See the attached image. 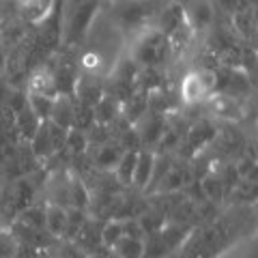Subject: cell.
Instances as JSON below:
<instances>
[{
  "label": "cell",
  "instance_id": "obj_3",
  "mask_svg": "<svg viewBox=\"0 0 258 258\" xmlns=\"http://www.w3.org/2000/svg\"><path fill=\"white\" fill-rule=\"evenodd\" d=\"M207 106L213 116L222 118V120H239L243 116V108H241L239 99H235V97H230L226 93H215L213 97H209Z\"/></svg>",
  "mask_w": 258,
  "mask_h": 258
},
{
  "label": "cell",
  "instance_id": "obj_25",
  "mask_svg": "<svg viewBox=\"0 0 258 258\" xmlns=\"http://www.w3.org/2000/svg\"><path fill=\"white\" fill-rule=\"evenodd\" d=\"M35 258H52V256H50V254H47V252H45V249H39V252H37V256H35Z\"/></svg>",
  "mask_w": 258,
  "mask_h": 258
},
{
  "label": "cell",
  "instance_id": "obj_8",
  "mask_svg": "<svg viewBox=\"0 0 258 258\" xmlns=\"http://www.w3.org/2000/svg\"><path fill=\"white\" fill-rule=\"evenodd\" d=\"M41 123L43 120L37 118V114L28 108V101H26V106H24L20 112H15V125L13 127H15V134H18V140L20 142H30Z\"/></svg>",
  "mask_w": 258,
  "mask_h": 258
},
{
  "label": "cell",
  "instance_id": "obj_22",
  "mask_svg": "<svg viewBox=\"0 0 258 258\" xmlns=\"http://www.w3.org/2000/svg\"><path fill=\"white\" fill-rule=\"evenodd\" d=\"M123 237V222L110 220L101 226V245L103 247H114L116 241Z\"/></svg>",
  "mask_w": 258,
  "mask_h": 258
},
{
  "label": "cell",
  "instance_id": "obj_6",
  "mask_svg": "<svg viewBox=\"0 0 258 258\" xmlns=\"http://www.w3.org/2000/svg\"><path fill=\"white\" fill-rule=\"evenodd\" d=\"M185 13V22L189 24L191 30H203L207 26H211L213 22V9L209 0H189L187 11Z\"/></svg>",
  "mask_w": 258,
  "mask_h": 258
},
{
  "label": "cell",
  "instance_id": "obj_9",
  "mask_svg": "<svg viewBox=\"0 0 258 258\" xmlns=\"http://www.w3.org/2000/svg\"><path fill=\"white\" fill-rule=\"evenodd\" d=\"M217 129L213 123H209V120H198L196 125H191L187 129V136H185V147H189L191 151H198L207 147V144H211L213 138H215Z\"/></svg>",
  "mask_w": 258,
  "mask_h": 258
},
{
  "label": "cell",
  "instance_id": "obj_24",
  "mask_svg": "<svg viewBox=\"0 0 258 258\" xmlns=\"http://www.w3.org/2000/svg\"><path fill=\"white\" fill-rule=\"evenodd\" d=\"M103 64H106V60H103V56L99 52H84L82 58H80V67L84 69V74H91V76H99V71L103 69Z\"/></svg>",
  "mask_w": 258,
  "mask_h": 258
},
{
  "label": "cell",
  "instance_id": "obj_12",
  "mask_svg": "<svg viewBox=\"0 0 258 258\" xmlns=\"http://www.w3.org/2000/svg\"><path fill=\"white\" fill-rule=\"evenodd\" d=\"M179 93H181L183 103H187V106H196V103L207 101V95L203 91V84H200L196 71H191V74H187L183 78Z\"/></svg>",
  "mask_w": 258,
  "mask_h": 258
},
{
  "label": "cell",
  "instance_id": "obj_20",
  "mask_svg": "<svg viewBox=\"0 0 258 258\" xmlns=\"http://www.w3.org/2000/svg\"><path fill=\"white\" fill-rule=\"evenodd\" d=\"M88 136L78 132V129H69L67 132V140H64V151H69L74 157L82 155V153L88 151Z\"/></svg>",
  "mask_w": 258,
  "mask_h": 258
},
{
  "label": "cell",
  "instance_id": "obj_16",
  "mask_svg": "<svg viewBox=\"0 0 258 258\" xmlns=\"http://www.w3.org/2000/svg\"><path fill=\"white\" fill-rule=\"evenodd\" d=\"M200 189H203V196L209 200V203H220V200L226 196L224 185L220 181L217 172H209L203 181H200Z\"/></svg>",
  "mask_w": 258,
  "mask_h": 258
},
{
  "label": "cell",
  "instance_id": "obj_5",
  "mask_svg": "<svg viewBox=\"0 0 258 258\" xmlns=\"http://www.w3.org/2000/svg\"><path fill=\"white\" fill-rule=\"evenodd\" d=\"M26 95H37V97H47V99H56L58 97V91H56L52 71L47 67L37 69L35 74L28 78V86H26Z\"/></svg>",
  "mask_w": 258,
  "mask_h": 258
},
{
  "label": "cell",
  "instance_id": "obj_11",
  "mask_svg": "<svg viewBox=\"0 0 258 258\" xmlns=\"http://www.w3.org/2000/svg\"><path fill=\"white\" fill-rule=\"evenodd\" d=\"M93 114H95V125H106L108 127L118 118L120 106H118V101L114 99V97L106 93L99 101H97V106L93 108Z\"/></svg>",
  "mask_w": 258,
  "mask_h": 258
},
{
  "label": "cell",
  "instance_id": "obj_26",
  "mask_svg": "<svg viewBox=\"0 0 258 258\" xmlns=\"http://www.w3.org/2000/svg\"><path fill=\"white\" fill-rule=\"evenodd\" d=\"M235 258H254V249H249V252H245L243 256H235Z\"/></svg>",
  "mask_w": 258,
  "mask_h": 258
},
{
  "label": "cell",
  "instance_id": "obj_7",
  "mask_svg": "<svg viewBox=\"0 0 258 258\" xmlns=\"http://www.w3.org/2000/svg\"><path fill=\"white\" fill-rule=\"evenodd\" d=\"M74 108H76V99L71 95H58L54 99V106L50 112V123L58 125L62 129H71V123H74Z\"/></svg>",
  "mask_w": 258,
  "mask_h": 258
},
{
  "label": "cell",
  "instance_id": "obj_13",
  "mask_svg": "<svg viewBox=\"0 0 258 258\" xmlns=\"http://www.w3.org/2000/svg\"><path fill=\"white\" fill-rule=\"evenodd\" d=\"M28 147L32 151V155H35L39 161H41V159H50L54 155L52 140H50V129H47V120H43V123L39 125L37 134L32 136V140L28 142Z\"/></svg>",
  "mask_w": 258,
  "mask_h": 258
},
{
  "label": "cell",
  "instance_id": "obj_17",
  "mask_svg": "<svg viewBox=\"0 0 258 258\" xmlns=\"http://www.w3.org/2000/svg\"><path fill=\"white\" fill-rule=\"evenodd\" d=\"M18 222L28 226L32 230H45V207L30 205L18 215Z\"/></svg>",
  "mask_w": 258,
  "mask_h": 258
},
{
  "label": "cell",
  "instance_id": "obj_10",
  "mask_svg": "<svg viewBox=\"0 0 258 258\" xmlns=\"http://www.w3.org/2000/svg\"><path fill=\"white\" fill-rule=\"evenodd\" d=\"M67 230V209L47 203L45 205V232L50 237H62Z\"/></svg>",
  "mask_w": 258,
  "mask_h": 258
},
{
  "label": "cell",
  "instance_id": "obj_27",
  "mask_svg": "<svg viewBox=\"0 0 258 258\" xmlns=\"http://www.w3.org/2000/svg\"><path fill=\"white\" fill-rule=\"evenodd\" d=\"M3 232H5V228H3V222H0V235H3Z\"/></svg>",
  "mask_w": 258,
  "mask_h": 258
},
{
  "label": "cell",
  "instance_id": "obj_19",
  "mask_svg": "<svg viewBox=\"0 0 258 258\" xmlns=\"http://www.w3.org/2000/svg\"><path fill=\"white\" fill-rule=\"evenodd\" d=\"M93 125H95L93 108H86V106H80V103H76V108H74V123H71V129H78V132H82V134H88Z\"/></svg>",
  "mask_w": 258,
  "mask_h": 258
},
{
  "label": "cell",
  "instance_id": "obj_18",
  "mask_svg": "<svg viewBox=\"0 0 258 258\" xmlns=\"http://www.w3.org/2000/svg\"><path fill=\"white\" fill-rule=\"evenodd\" d=\"M114 252L118 258H142L144 252V241L140 239H129V237H120L114 243Z\"/></svg>",
  "mask_w": 258,
  "mask_h": 258
},
{
  "label": "cell",
  "instance_id": "obj_2",
  "mask_svg": "<svg viewBox=\"0 0 258 258\" xmlns=\"http://www.w3.org/2000/svg\"><path fill=\"white\" fill-rule=\"evenodd\" d=\"M54 5L56 0H18L20 20L24 24H30V26L45 24L54 11Z\"/></svg>",
  "mask_w": 258,
  "mask_h": 258
},
{
  "label": "cell",
  "instance_id": "obj_23",
  "mask_svg": "<svg viewBox=\"0 0 258 258\" xmlns=\"http://www.w3.org/2000/svg\"><path fill=\"white\" fill-rule=\"evenodd\" d=\"M26 97H28V108L35 112L39 120H47V118H50L54 99H47V97H37V95H26Z\"/></svg>",
  "mask_w": 258,
  "mask_h": 258
},
{
  "label": "cell",
  "instance_id": "obj_21",
  "mask_svg": "<svg viewBox=\"0 0 258 258\" xmlns=\"http://www.w3.org/2000/svg\"><path fill=\"white\" fill-rule=\"evenodd\" d=\"M185 20V13H183V7L179 5H172L168 7V9L164 11V15H161V35H170V32L179 26V24Z\"/></svg>",
  "mask_w": 258,
  "mask_h": 258
},
{
  "label": "cell",
  "instance_id": "obj_4",
  "mask_svg": "<svg viewBox=\"0 0 258 258\" xmlns=\"http://www.w3.org/2000/svg\"><path fill=\"white\" fill-rule=\"evenodd\" d=\"M56 91L58 95H71L74 97V88H76V80H78V64L69 58H60L56 62V67L50 69Z\"/></svg>",
  "mask_w": 258,
  "mask_h": 258
},
{
  "label": "cell",
  "instance_id": "obj_14",
  "mask_svg": "<svg viewBox=\"0 0 258 258\" xmlns=\"http://www.w3.org/2000/svg\"><path fill=\"white\" fill-rule=\"evenodd\" d=\"M153 159L155 155L149 151H138V159H136V170H134V179L132 183L138 187L147 189L151 183V174H153Z\"/></svg>",
  "mask_w": 258,
  "mask_h": 258
},
{
  "label": "cell",
  "instance_id": "obj_15",
  "mask_svg": "<svg viewBox=\"0 0 258 258\" xmlns=\"http://www.w3.org/2000/svg\"><path fill=\"white\" fill-rule=\"evenodd\" d=\"M136 159H138V153L136 151H127L120 155L118 164L114 166V179L120 185H129L134 179V170H136Z\"/></svg>",
  "mask_w": 258,
  "mask_h": 258
},
{
  "label": "cell",
  "instance_id": "obj_1",
  "mask_svg": "<svg viewBox=\"0 0 258 258\" xmlns=\"http://www.w3.org/2000/svg\"><path fill=\"white\" fill-rule=\"evenodd\" d=\"M106 95L103 91V84L99 76H91V74H82L78 76L76 80V88H74V99L80 106H86V108H95L97 101Z\"/></svg>",
  "mask_w": 258,
  "mask_h": 258
}]
</instances>
